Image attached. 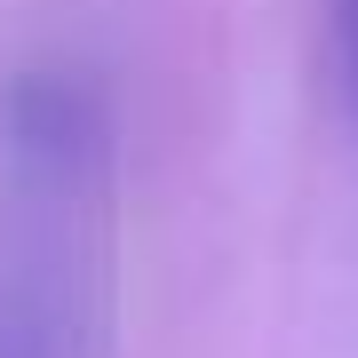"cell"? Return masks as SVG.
Instances as JSON below:
<instances>
[{"label": "cell", "mask_w": 358, "mask_h": 358, "mask_svg": "<svg viewBox=\"0 0 358 358\" xmlns=\"http://www.w3.org/2000/svg\"><path fill=\"white\" fill-rule=\"evenodd\" d=\"M343 24H350V88H358V0H343Z\"/></svg>", "instance_id": "6da1fadb"}]
</instances>
